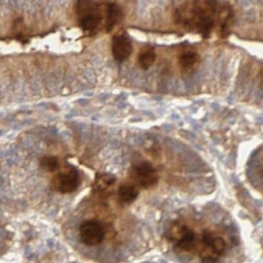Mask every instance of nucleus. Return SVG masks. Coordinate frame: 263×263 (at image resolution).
I'll return each instance as SVG.
<instances>
[{"label":"nucleus","mask_w":263,"mask_h":263,"mask_svg":"<svg viewBox=\"0 0 263 263\" xmlns=\"http://www.w3.org/2000/svg\"><path fill=\"white\" fill-rule=\"evenodd\" d=\"M225 6L217 0H188L177 7L175 19L189 32L209 38L216 25L220 27Z\"/></svg>","instance_id":"obj_1"},{"label":"nucleus","mask_w":263,"mask_h":263,"mask_svg":"<svg viewBox=\"0 0 263 263\" xmlns=\"http://www.w3.org/2000/svg\"><path fill=\"white\" fill-rule=\"evenodd\" d=\"M75 12L80 28L88 35L96 34L105 21V6L95 0H78Z\"/></svg>","instance_id":"obj_2"},{"label":"nucleus","mask_w":263,"mask_h":263,"mask_svg":"<svg viewBox=\"0 0 263 263\" xmlns=\"http://www.w3.org/2000/svg\"><path fill=\"white\" fill-rule=\"evenodd\" d=\"M80 185V173L75 167H65L53 179L54 188L62 194L73 193Z\"/></svg>","instance_id":"obj_3"},{"label":"nucleus","mask_w":263,"mask_h":263,"mask_svg":"<svg viewBox=\"0 0 263 263\" xmlns=\"http://www.w3.org/2000/svg\"><path fill=\"white\" fill-rule=\"evenodd\" d=\"M105 236V228L98 220H87L80 225V241L85 246H99L103 242Z\"/></svg>","instance_id":"obj_4"},{"label":"nucleus","mask_w":263,"mask_h":263,"mask_svg":"<svg viewBox=\"0 0 263 263\" xmlns=\"http://www.w3.org/2000/svg\"><path fill=\"white\" fill-rule=\"evenodd\" d=\"M133 173L138 185L144 189L153 187L159 181L157 172L148 162H140L136 164L133 168Z\"/></svg>","instance_id":"obj_5"},{"label":"nucleus","mask_w":263,"mask_h":263,"mask_svg":"<svg viewBox=\"0 0 263 263\" xmlns=\"http://www.w3.org/2000/svg\"><path fill=\"white\" fill-rule=\"evenodd\" d=\"M112 54L115 60L120 63L128 60L133 53L132 41L126 32H119L112 38Z\"/></svg>","instance_id":"obj_6"},{"label":"nucleus","mask_w":263,"mask_h":263,"mask_svg":"<svg viewBox=\"0 0 263 263\" xmlns=\"http://www.w3.org/2000/svg\"><path fill=\"white\" fill-rule=\"evenodd\" d=\"M123 18V10L119 5L115 2H108L105 5V28L106 32H111L115 26L122 21Z\"/></svg>","instance_id":"obj_7"},{"label":"nucleus","mask_w":263,"mask_h":263,"mask_svg":"<svg viewBox=\"0 0 263 263\" xmlns=\"http://www.w3.org/2000/svg\"><path fill=\"white\" fill-rule=\"evenodd\" d=\"M201 63V57L196 52H184L178 58V64L181 73L183 75H190L196 71Z\"/></svg>","instance_id":"obj_8"},{"label":"nucleus","mask_w":263,"mask_h":263,"mask_svg":"<svg viewBox=\"0 0 263 263\" xmlns=\"http://www.w3.org/2000/svg\"><path fill=\"white\" fill-rule=\"evenodd\" d=\"M203 244L212 249V251L219 256L224 255V253L225 252L226 243L225 240L214 235L209 230H205L203 232Z\"/></svg>","instance_id":"obj_9"},{"label":"nucleus","mask_w":263,"mask_h":263,"mask_svg":"<svg viewBox=\"0 0 263 263\" xmlns=\"http://www.w3.org/2000/svg\"><path fill=\"white\" fill-rule=\"evenodd\" d=\"M156 59V53L155 48L151 45H146L141 49L138 53V63L139 67L144 71H147L154 64Z\"/></svg>","instance_id":"obj_10"},{"label":"nucleus","mask_w":263,"mask_h":263,"mask_svg":"<svg viewBox=\"0 0 263 263\" xmlns=\"http://www.w3.org/2000/svg\"><path fill=\"white\" fill-rule=\"evenodd\" d=\"M177 246L180 250L186 252H190L194 250L196 246V235L194 232L188 227L184 226L182 228V236L178 240Z\"/></svg>","instance_id":"obj_11"},{"label":"nucleus","mask_w":263,"mask_h":263,"mask_svg":"<svg viewBox=\"0 0 263 263\" xmlns=\"http://www.w3.org/2000/svg\"><path fill=\"white\" fill-rule=\"evenodd\" d=\"M138 196L137 188L131 184H124L119 189V197L120 200L126 204H131L136 200Z\"/></svg>","instance_id":"obj_12"},{"label":"nucleus","mask_w":263,"mask_h":263,"mask_svg":"<svg viewBox=\"0 0 263 263\" xmlns=\"http://www.w3.org/2000/svg\"><path fill=\"white\" fill-rule=\"evenodd\" d=\"M116 178L111 174L97 175L93 184V189L97 192H102L115 183Z\"/></svg>","instance_id":"obj_13"},{"label":"nucleus","mask_w":263,"mask_h":263,"mask_svg":"<svg viewBox=\"0 0 263 263\" xmlns=\"http://www.w3.org/2000/svg\"><path fill=\"white\" fill-rule=\"evenodd\" d=\"M40 166L44 171L52 173V172L58 170L59 168V163L55 156L45 155L40 160Z\"/></svg>","instance_id":"obj_14"},{"label":"nucleus","mask_w":263,"mask_h":263,"mask_svg":"<svg viewBox=\"0 0 263 263\" xmlns=\"http://www.w3.org/2000/svg\"><path fill=\"white\" fill-rule=\"evenodd\" d=\"M202 263H217V259L212 257H204L202 259Z\"/></svg>","instance_id":"obj_15"}]
</instances>
